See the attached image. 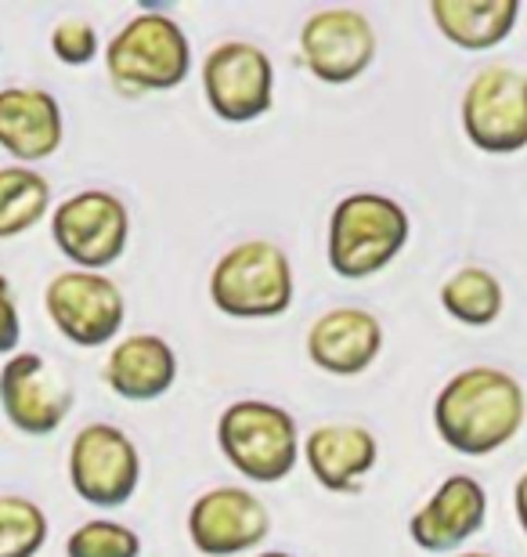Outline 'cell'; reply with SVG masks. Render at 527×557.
I'll return each mask as SVG.
<instances>
[{"mask_svg": "<svg viewBox=\"0 0 527 557\" xmlns=\"http://www.w3.org/2000/svg\"><path fill=\"white\" fill-rule=\"evenodd\" d=\"M217 445L235 471L256 485H275L300 463V431L289 409L242 398L217 420Z\"/></svg>", "mask_w": 527, "mask_h": 557, "instance_id": "cell-4", "label": "cell"}, {"mask_svg": "<svg viewBox=\"0 0 527 557\" xmlns=\"http://www.w3.org/2000/svg\"><path fill=\"white\" fill-rule=\"evenodd\" d=\"M105 73L127 98L174 91L192 73V44L171 15L141 11L109 40Z\"/></svg>", "mask_w": 527, "mask_h": 557, "instance_id": "cell-2", "label": "cell"}, {"mask_svg": "<svg viewBox=\"0 0 527 557\" xmlns=\"http://www.w3.org/2000/svg\"><path fill=\"white\" fill-rule=\"evenodd\" d=\"M384 351V326L365 308H332L308 330V355L332 376H357Z\"/></svg>", "mask_w": 527, "mask_h": 557, "instance_id": "cell-16", "label": "cell"}, {"mask_svg": "<svg viewBox=\"0 0 527 557\" xmlns=\"http://www.w3.org/2000/svg\"><path fill=\"white\" fill-rule=\"evenodd\" d=\"M300 54L315 81L343 87L373 65L376 29L357 8H322L300 29Z\"/></svg>", "mask_w": 527, "mask_h": 557, "instance_id": "cell-12", "label": "cell"}, {"mask_svg": "<svg viewBox=\"0 0 527 557\" xmlns=\"http://www.w3.org/2000/svg\"><path fill=\"white\" fill-rule=\"evenodd\" d=\"M210 300L228 319H275L293 305V264L267 239L235 243L213 264Z\"/></svg>", "mask_w": 527, "mask_h": 557, "instance_id": "cell-5", "label": "cell"}, {"mask_svg": "<svg viewBox=\"0 0 527 557\" xmlns=\"http://www.w3.org/2000/svg\"><path fill=\"white\" fill-rule=\"evenodd\" d=\"M452 557H495V554H480V550H469V554H452Z\"/></svg>", "mask_w": 527, "mask_h": 557, "instance_id": "cell-28", "label": "cell"}, {"mask_svg": "<svg viewBox=\"0 0 527 557\" xmlns=\"http://www.w3.org/2000/svg\"><path fill=\"white\" fill-rule=\"evenodd\" d=\"M43 308L54 330L76 348H102L116 341L127 319V297L105 272L70 269L43 289Z\"/></svg>", "mask_w": 527, "mask_h": 557, "instance_id": "cell-9", "label": "cell"}, {"mask_svg": "<svg viewBox=\"0 0 527 557\" xmlns=\"http://www.w3.org/2000/svg\"><path fill=\"white\" fill-rule=\"evenodd\" d=\"M203 95L224 124H253L275 106V65L250 40H224L203 62Z\"/></svg>", "mask_w": 527, "mask_h": 557, "instance_id": "cell-8", "label": "cell"}, {"mask_svg": "<svg viewBox=\"0 0 527 557\" xmlns=\"http://www.w3.org/2000/svg\"><path fill=\"white\" fill-rule=\"evenodd\" d=\"M272 532V515L261 496L239 485L210 488L188 510V540L203 557H235L256 550Z\"/></svg>", "mask_w": 527, "mask_h": 557, "instance_id": "cell-13", "label": "cell"}, {"mask_svg": "<svg viewBox=\"0 0 527 557\" xmlns=\"http://www.w3.org/2000/svg\"><path fill=\"white\" fill-rule=\"evenodd\" d=\"M51 51L62 65H91L98 59V29L84 18H65L51 33Z\"/></svg>", "mask_w": 527, "mask_h": 557, "instance_id": "cell-24", "label": "cell"}, {"mask_svg": "<svg viewBox=\"0 0 527 557\" xmlns=\"http://www.w3.org/2000/svg\"><path fill=\"white\" fill-rule=\"evenodd\" d=\"M177 381V355L155 333L123 337L105 359V384L127 403H155Z\"/></svg>", "mask_w": 527, "mask_h": 557, "instance_id": "cell-18", "label": "cell"}, {"mask_svg": "<svg viewBox=\"0 0 527 557\" xmlns=\"http://www.w3.org/2000/svg\"><path fill=\"white\" fill-rule=\"evenodd\" d=\"M437 33L463 51H491L517 29L520 0H430Z\"/></svg>", "mask_w": 527, "mask_h": 557, "instance_id": "cell-19", "label": "cell"}, {"mask_svg": "<svg viewBox=\"0 0 527 557\" xmlns=\"http://www.w3.org/2000/svg\"><path fill=\"white\" fill-rule=\"evenodd\" d=\"M48 515L26 496L0 493V557H37L48 543Z\"/></svg>", "mask_w": 527, "mask_h": 557, "instance_id": "cell-22", "label": "cell"}, {"mask_svg": "<svg viewBox=\"0 0 527 557\" xmlns=\"http://www.w3.org/2000/svg\"><path fill=\"white\" fill-rule=\"evenodd\" d=\"M488 521V493L477 478L452 474L434 488V496L412 515L409 536L426 554H448L474 540Z\"/></svg>", "mask_w": 527, "mask_h": 557, "instance_id": "cell-14", "label": "cell"}, {"mask_svg": "<svg viewBox=\"0 0 527 557\" xmlns=\"http://www.w3.org/2000/svg\"><path fill=\"white\" fill-rule=\"evenodd\" d=\"M22 341V319H18V300L11 289L8 275L0 272V355H15Z\"/></svg>", "mask_w": 527, "mask_h": 557, "instance_id": "cell-25", "label": "cell"}, {"mask_svg": "<svg viewBox=\"0 0 527 557\" xmlns=\"http://www.w3.org/2000/svg\"><path fill=\"white\" fill-rule=\"evenodd\" d=\"M65 120L59 98L43 87H4L0 91V149L22 166L48 160L62 149Z\"/></svg>", "mask_w": 527, "mask_h": 557, "instance_id": "cell-15", "label": "cell"}, {"mask_svg": "<svg viewBox=\"0 0 527 557\" xmlns=\"http://www.w3.org/2000/svg\"><path fill=\"white\" fill-rule=\"evenodd\" d=\"M65 557H141V536L120 521H84L65 540Z\"/></svg>", "mask_w": 527, "mask_h": 557, "instance_id": "cell-23", "label": "cell"}, {"mask_svg": "<svg viewBox=\"0 0 527 557\" xmlns=\"http://www.w3.org/2000/svg\"><path fill=\"white\" fill-rule=\"evenodd\" d=\"M524 387L499 366L459 370L434 398V428L448 449L463 456H491L524 428Z\"/></svg>", "mask_w": 527, "mask_h": 557, "instance_id": "cell-1", "label": "cell"}, {"mask_svg": "<svg viewBox=\"0 0 527 557\" xmlns=\"http://www.w3.org/2000/svg\"><path fill=\"white\" fill-rule=\"evenodd\" d=\"M409 210L384 193H351L329 214V264L340 278H373L409 247Z\"/></svg>", "mask_w": 527, "mask_h": 557, "instance_id": "cell-3", "label": "cell"}, {"mask_svg": "<svg viewBox=\"0 0 527 557\" xmlns=\"http://www.w3.org/2000/svg\"><path fill=\"white\" fill-rule=\"evenodd\" d=\"M256 557H293V554H286V550H264V554H256Z\"/></svg>", "mask_w": 527, "mask_h": 557, "instance_id": "cell-27", "label": "cell"}, {"mask_svg": "<svg viewBox=\"0 0 527 557\" xmlns=\"http://www.w3.org/2000/svg\"><path fill=\"white\" fill-rule=\"evenodd\" d=\"M73 493L91 507H123L138 493L141 456L116 423H87L70 445Z\"/></svg>", "mask_w": 527, "mask_h": 557, "instance_id": "cell-10", "label": "cell"}, {"mask_svg": "<svg viewBox=\"0 0 527 557\" xmlns=\"http://www.w3.org/2000/svg\"><path fill=\"white\" fill-rule=\"evenodd\" d=\"M441 308L463 326H491L502 308H506V289H502L499 275L480 269V264H466L455 275L444 278L441 286Z\"/></svg>", "mask_w": 527, "mask_h": 557, "instance_id": "cell-21", "label": "cell"}, {"mask_svg": "<svg viewBox=\"0 0 527 557\" xmlns=\"http://www.w3.org/2000/svg\"><path fill=\"white\" fill-rule=\"evenodd\" d=\"M51 239L65 261L80 272H105L130 243V214L120 196L105 188H84L62 199L51 214Z\"/></svg>", "mask_w": 527, "mask_h": 557, "instance_id": "cell-6", "label": "cell"}, {"mask_svg": "<svg viewBox=\"0 0 527 557\" xmlns=\"http://www.w3.org/2000/svg\"><path fill=\"white\" fill-rule=\"evenodd\" d=\"M463 131L474 149L488 156H513L527 149V76L513 65H485L466 84Z\"/></svg>", "mask_w": 527, "mask_h": 557, "instance_id": "cell-7", "label": "cell"}, {"mask_svg": "<svg viewBox=\"0 0 527 557\" xmlns=\"http://www.w3.org/2000/svg\"><path fill=\"white\" fill-rule=\"evenodd\" d=\"M513 510H517L520 532L527 536V471L517 478V485H513Z\"/></svg>", "mask_w": 527, "mask_h": 557, "instance_id": "cell-26", "label": "cell"}, {"mask_svg": "<svg viewBox=\"0 0 527 557\" xmlns=\"http://www.w3.org/2000/svg\"><path fill=\"white\" fill-rule=\"evenodd\" d=\"M51 210V185L33 166H0V239L26 236Z\"/></svg>", "mask_w": 527, "mask_h": 557, "instance_id": "cell-20", "label": "cell"}, {"mask_svg": "<svg viewBox=\"0 0 527 557\" xmlns=\"http://www.w3.org/2000/svg\"><path fill=\"white\" fill-rule=\"evenodd\" d=\"M300 453L322 488L354 493L379 460V442L373 431L357 428V423H322V428L308 431Z\"/></svg>", "mask_w": 527, "mask_h": 557, "instance_id": "cell-17", "label": "cell"}, {"mask_svg": "<svg viewBox=\"0 0 527 557\" xmlns=\"http://www.w3.org/2000/svg\"><path fill=\"white\" fill-rule=\"evenodd\" d=\"M0 409L29 438H48L73 413V387L37 351H15L0 366Z\"/></svg>", "mask_w": 527, "mask_h": 557, "instance_id": "cell-11", "label": "cell"}]
</instances>
